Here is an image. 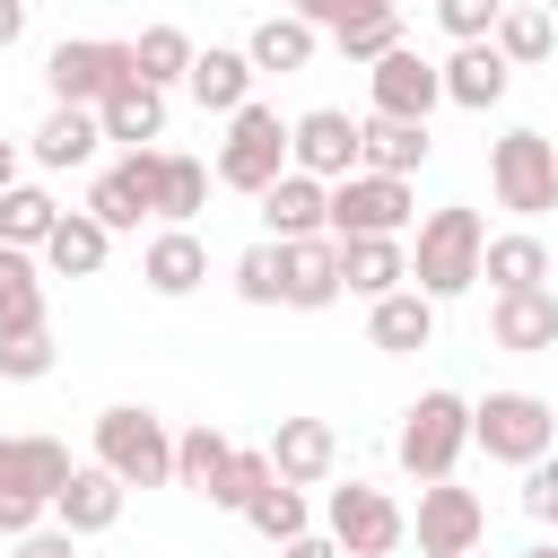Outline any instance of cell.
<instances>
[{
	"label": "cell",
	"instance_id": "cell-1",
	"mask_svg": "<svg viewBox=\"0 0 558 558\" xmlns=\"http://www.w3.org/2000/svg\"><path fill=\"white\" fill-rule=\"evenodd\" d=\"M480 253H488L480 209H471V201H445V209H427V218H418V244H410V288H427V296L445 305V296L480 288Z\"/></svg>",
	"mask_w": 558,
	"mask_h": 558
},
{
	"label": "cell",
	"instance_id": "cell-2",
	"mask_svg": "<svg viewBox=\"0 0 558 558\" xmlns=\"http://www.w3.org/2000/svg\"><path fill=\"white\" fill-rule=\"evenodd\" d=\"M70 471H78V462H70L61 436H0V541L35 532V523L52 514V497H61Z\"/></svg>",
	"mask_w": 558,
	"mask_h": 558
},
{
	"label": "cell",
	"instance_id": "cell-3",
	"mask_svg": "<svg viewBox=\"0 0 558 558\" xmlns=\"http://www.w3.org/2000/svg\"><path fill=\"white\" fill-rule=\"evenodd\" d=\"M96 462L131 488H174V427L148 401H113L96 410Z\"/></svg>",
	"mask_w": 558,
	"mask_h": 558
},
{
	"label": "cell",
	"instance_id": "cell-4",
	"mask_svg": "<svg viewBox=\"0 0 558 558\" xmlns=\"http://www.w3.org/2000/svg\"><path fill=\"white\" fill-rule=\"evenodd\" d=\"M471 445L488 453V462H541L549 445H558V410L541 401V392H523V384H497V392H480L471 401Z\"/></svg>",
	"mask_w": 558,
	"mask_h": 558
},
{
	"label": "cell",
	"instance_id": "cell-5",
	"mask_svg": "<svg viewBox=\"0 0 558 558\" xmlns=\"http://www.w3.org/2000/svg\"><path fill=\"white\" fill-rule=\"evenodd\" d=\"M462 445H471V401L462 392H418L410 410H401V436H392V462L427 488V480H453V462H462Z\"/></svg>",
	"mask_w": 558,
	"mask_h": 558
},
{
	"label": "cell",
	"instance_id": "cell-6",
	"mask_svg": "<svg viewBox=\"0 0 558 558\" xmlns=\"http://www.w3.org/2000/svg\"><path fill=\"white\" fill-rule=\"evenodd\" d=\"M209 174H218L227 192H253V201H262V192L288 174V122H279V105H235Z\"/></svg>",
	"mask_w": 558,
	"mask_h": 558
},
{
	"label": "cell",
	"instance_id": "cell-7",
	"mask_svg": "<svg viewBox=\"0 0 558 558\" xmlns=\"http://www.w3.org/2000/svg\"><path fill=\"white\" fill-rule=\"evenodd\" d=\"M122 78H140V61H131V44H113V35H61V44L44 52L52 105H105Z\"/></svg>",
	"mask_w": 558,
	"mask_h": 558
},
{
	"label": "cell",
	"instance_id": "cell-8",
	"mask_svg": "<svg viewBox=\"0 0 558 558\" xmlns=\"http://www.w3.org/2000/svg\"><path fill=\"white\" fill-rule=\"evenodd\" d=\"M488 192H497V209H514V218L558 209V140H541V131H506V140L488 148Z\"/></svg>",
	"mask_w": 558,
	"mask_h": 558
},
{
	"label": "cell",
	"instance_id": "cell-9",
	"mask_svg": "<svg viewBox=\"0 0 558 558\" xmlns=\"http://www.w3.org/2000/svg\"><path fill=\"white\" fill-rule=\"evenodd\" d=\"M323 532H331L349 558H392V549L410 541V514L392 506V488H375V480H349V488H331V506H323Z\"/></svg>",
	"mask_w": 558,
	"mask_h": 558
},
{
	"label": "cell",
	"instance_id": "cell-10",
	"mask_svg": "<svg viewBox=\"0 0 558 558\" xmlns=\"http://www.w3.org/2000/svg\"><path fill=\"white\" fill-rule=\"evenodd\" d=\"M410 218H418L410 174H375V166H357V174L331 183V235H401Z\"/></svg>",
	"mask_w": 558,
	"mask_h": 558
},
{
	"label": "cell",
	"instance_id": "cell-11",
	"mask_svg": "<svg viewBox=\"0 0 558 558\" xmlns=\"http://www.w3.org/2000/svg\"><path fill=\"white\" fill-rule=\"evenodd\" d=\"M410 532H418V558H471V549L488 541V506H480L462 480H427Z\"/></svg>",
	"mask_w": 558,
	"mask_h": 558
},
{
	"label": "cell",
	"instance_id": "cell-12",
	"mask_svg": "<svg viewBox=\"0 0 558 558\" xmlns=\"http://www.w3.org/2000/svg\"><path fill=\"white\" fill-rule=\"evenodd\" d=\"M366 105H375V113H392V122H427V113L445 105V61H427V52L392 44V52L366 70Z\"/></svg>",
	"mask_w": 558,
	"mask_h": 558
},
{
	"label": "cell",
	"instance_id": "cell-13",
	"mask_svg": "<svg viewBox=\"0 0 558 558\" xmlns=\"http://www.w3.org/2000/svg\"><path fill=\"white\" fill-rule=\"evenodd\" d=\"M288 166H305V174H323V183L357 174V122H349L340 105L296 113V122H288Z\"/></svg>",
	"mask_w": 558,
	"mask_h": 558
},
{
	"label": "cell",
	"instance_id": "cell-14",
	"mask_svg": "<svg viewBox=\"0 0 558 558\" xmlns=\"http://www.w3.org/2000/svg\"><path fill=\"white\" fill-rule=\"evenodd\" d=\"M262 227H270L279 244H296V235H331V183L305 174V166H288V174L262 192Z\"/></svg>",
	"mask_w": 558,
	"mask_h": 558
},
{
	"label": "cell",
	"instance_id": "cell-15",
	"mask_svg": "<svg viewBox=\"0 0 558 558\" xmlns=\"http://www.w3.org/2000/svg\"><path fill=\"white\" fill-rule=\"evenodd\" d=\"M122 506H131V480H113L105 462H78V471L61 480V497H52V523H70V532L87 541V532H113Z\"/></svg>",
	"mask_w": 558,
	"mask_h": 558
},
{
	"label": "cell",
	"instance_id": "cell-16",
	"mask_svg": "<svg viewBox=\"0 0 558 558\" xmlns=\"http://www.w3.org/2000/svg\"><path fill=\"white\" fill-rule=\"evenodd\" d=\"M488 349H514V357L558 349V296H549V288H506V296L488 305Z\"/></svg>",
	"mask_w": 558,
	"mask_h": 558
},
{
	"label": "cell",
	"instance_id": "cell-17",
	"mask_svg": "<svg viewBox=\"0 0 558 558\" xmlns=\"http://www.w3.org/2000/svg\"><path fill=\"white\" fill-rule=\"evenodd\" d=\"M279 262H288V296H279V305L323 314V305L349 296V288H340V235H296V244H279Z\"/></svg>",
	"mask_w": 558,
	"mask_h": 558
},
{
	"label": "cell",
	"instance_id": "cell-18",
	"mask_svg": "<svg viewBox=\"0 0 558 558\" xmlns=\"http://www.w3.org/2000/svg\"><path fill=\"white\" fill-rule=\"evenodd\" d=\"M253 52L244 44H209V52H192V70H183V87H192V105L201 113H235V105H253Z\"/></svg>",
	"mask_w": 558,
	"mask_h": 558
},
{
	"label": "cell",
	"instance_id": "cell-19",
	"mask_svg": "<svg viewBox=\"0 0 558 558\" xmlns=\"http://www.w3.org/2000/svg\"><path fill=\"white\" fill-rule=\"evenodd\" d=\"M506 87H514V61H506V52L488 44V35H480V44H453V52H445V105H462V113H488V105H497Z\"/></svg>",
	"mask_w": 558,
	"mask_h": 558
},
{
	"label": "cell",
	"instance_id": "cell-20",
	"mask_svg": "<svg viewBox=\"0 0 558 558\" xmlns=\"http://www.w3.org/2000/svg\"><path fill=\"white\" fill-rule=\"evenodd\" d=\"M140 279H148V296H192V288L209 279V244H201L192 227H157V235L140 244Z\"/></svg>",
	"mask_w": 558,
	"mask_h": 558
},
{
	"label": "cell",
	"instance_id": "cell-21",
	"mask_svg": "<svg viewBox=\"0 0 558 558\" xmlns=\"http://www.w3.org/2000/svg\"><path fill=\"white\" fill-rule=\"evenodd\" d=\"M340 288L349 296H392V288H410V244L401 235H340Z\"/></svg>",
	"mask_w": 558,
	"mask_h": 558
},
{
	"label": "cell",
	"instance_id": "cell-22",
	"mask_svg": "<svg viewBox=\"0 0 558 558\" xmlns=\"http://www.w3.org/2000/svg\"><path fill=\"white\" fill-rule=\"evenodd\" d=\"M270 462H279V480L323 488V480L340 471V436H331V418H279V427H270Z\"/></svg>",
	"mask_w": 558,
	"mask_h": 558
},
{
	"label": "cell",
	"instance_id": "cell-23",
	"mask_svg": "<svg viewBox=\"0 0 558 558\" xmlns=\"http://www.w3.org/2000/svg\"><path fill=\"white\" fill-rule=\"evenodd\" d=\"M366 340H375L384 357L427 349V340H436V296H427V288H392V296H375V305H366Z\"/></svg>",
	"mask_w": 558,
	"mask_h": 558
},
{
	"label": "cell",
	"instance_id": "cell-24",
	"mask_svg": "<svg viewBox=\"0 0 558 558\" xmlns=\"http://www.w3.org/2000/svg\"><path fill=\"white\" fill-rule=\"evenodd\" d=\"M105 253H113V227H105L96 209H61V227L44 235V270H52V279H96Z\"/></svg>",
	"mask_w": 558,
	"mask_h": 558
},
{
	"label": "cell",
	"instance_id": "cell-25",
	"mask_svg": "<svg viewBox=\"0 0 558 558\" xmlns=\"http://www.w3.org/2000/svg\"><path fill=\"white\" fill-rule=\"evenodd\" d=\"M96 122H105V140H122V148H157V140H166V87L122 78V87L96 105Z\"/></svg>",
	"mask_w": 558,
	"mask_h": 558
},
{
	"label": "cell",
	"instance_id": "cell-26",
	"mask_svg": "<svg viewBox=\"0 0 558 558\" xmlns=\"http://www.w3.org/2000/svg\"><path fill=\"white\" fill-rule=\"evenodd\" d=\"M96 140H105V122H96V105H52L44 122H35V140H26V157L35 166H87L96 157Z\"/></svg>",
	"mask_w": 558,
	"mask_h": 558
},
{
	"label": "cell",
	"instance_id": "cell-27",
	"mask_svg": "<svg viewBox=\"0 0 558 558\" xmlns=\"http://www.w3.org/2000/svg\"><path fill=\"white\" fill-rule=\"evenodd\" d=\"M26 331H44V253L0 244V340H26Z\"/></svg>",
	"mask_w": 558,
	"mask_h": 558
},
{
	"label": "cell",
	"instance_id": "cell-28",
	"mask_svg": "<svg viewBox=\"0 0 558 558\" xmlns=\"http://www.w3.org/2000/svg\"><path fill=\"white\" fill-rule=\"evenodd\" d=\"M427 122H392V113H366L357 122V166H375V174H418L427 166Z\"/></svg>",
	"mask_w": 558,
	"mask_h": 558
},
{
	"label": "cell",
	"instance_id": "cell-29",
	"mask_svg": "<svg viewBox=\"0 0 558 558\" xmlns=\"http://www.w3.org/2000/svg\"><path fill=\"white\" fill-rule=\"evenodd\" d=\"M514 70H541L549 52H558V17L541 9V0H506V17H497V35H488Z\"/></svg>",
	"mask_w": 558,
	"mask_h": 558
},
{
	"label": "cell",
	"instance_id": "cell-30",
	"mask_svg": "<svg viewBox=\"0 0 558 558\" xmlns=\"http://www.w3.org/2000/svg\"><path fill=\"white\" fill-rule=\"evenodd\" d=\"M244 52H253V70H279V78H288V70H305V61L323 52V26H305V17L288 9V17H262V26L244 35Z\"/></svg>",
	"mask_w": 558,
	"mask_h": 558
},
{
	"label": "cell",
	"instance_id": "cell-31",
	"mask_svg": "<svg viewBox=\"0 0 558 558\" xmlns=\"http://www.w3.org/2000/svg\"><path fill=\"white\" fill-rule=\"evenodd\" d=\"M480 279L506 296V288H541L549 279V244L532 235V227H514V235H488V253H480Z\"/></svg>",
	"mask_w": 558,
	"mask_h": 558
},
{
	"label": "cell",
	"instance_id": "cell-32",
	"mask_svg": "<svg viewBox=\"0 0 558 558\" xmlns=\"http://www.w3.org/2000/svg\"><path fill=\"white\" fill-rule=\"evenodd\" d=\"M227 462H235V445L201 418V427H183L174 436V488H192V497H218V480H227Z\"/></svg>",
	"mask_w": 558,
	"mask_h": 558
},
{
	"label": "cell",
	"instance_id": "cell-33",
	"mask_svg": "<svg viewBox=\"0 0 558 558\" xmlns=\"http://www.w3.org/2000/svg\"><path fill=\"white\" fill-rule=\"evenodd\" d=\"M61 227V201L44 192V183H9L0 192V244H17V253H44V235Z\"/></svg>",
	"mask_w": 558,
	"mask_h": 558
},
{
	"label": "cell",
	"instance_id": "cell-34",
	"mask_svg": "<svg viewBox=\"0 0 558 558\" xmlns=\"http://www.w3.org/2000/svg\"><path fill=\"white\" fill-rule=\"evenodd\" d=\"M401 17H410L401 0H375V9H357L349 26H331V44H340V61H357V70H375V61H384V52L401 44Z\"/></svg>",
	"mask_w": 558,
	"mask_h": 558
},
{
	"label": "cell",
	"instance_id": "cell-35",
	"mask_svg": "<svg viewBox=\"0 0 558 558\" xmlns=\"http://www.w3.org/2000/svg\"><path fill=\"white\" fill-rule=\"evenodd\" d=\"M192 35L183 26H140V44H131V61H140V78L148 87H183V70H192Z\"/></svg>",
	"mask_w": 558,
	"mask_h": 558
},
{
	"label": "cell",
	"instance_id": "cell-36",
	"mask_svg": "<svg viewBox=\"0 0 558 558\" xmlns=\"http://www.w3.org/2000/svg\"><path fill=\"white\" fill-rule=\"evenodd\" d=\"M209 209V166L201 157H183V148H166V192H157V218L166 227H192Z\"/></svg>",
	"mask_w": 558,
	"mask_h": 558
},
{
	"label": "cell",
	"instance_id": "cell-37",
	"mask_svg": "<svg viewBox=\"0 0 558 558\" xmlns=\"http://www.w3.org/2000/svg\"><path fill=\"white\" fill-rule=\"evenodd\" d=\"M244 523H253L270 549H279V541H296V532H314V514H305V488H296V480H270V488L244 506Z\"/></svg>",
	"mask_w": 558,
	"mask_h": 558
},
{
	"label": "cell",
	"instance_id": "cell-38",
	"mask_svg": "<svg viewBox=\"0 0 558 558\" xmlns=\"http://www.w3.org/2000/svg\"><path fill=\"white\" fill-rule=\"evenodd\" d=\"M235 296H244V305H279V296H288L279 235H262V244H244V253H235Z\"/></svg>",
	"mask_w": 558,
	"mask_h": 558
},
{
	"label": "cell",
	"instance_id": "cell-39",
	"mask_svg": "<svg viewBox=\"0 0 558 558\" xmlns=\"http://www.w3.org/2000/svg\"><path fill=\"white\" fill-rule=\"evenodd\" d=\"M279 480V462H270V445H235V462H227V480H218V497L209 506H227V514H244L262 488Z\"/></svg>",
	"mask_w": 558,
	"mask_h": 558
},
{
	"label": "cell",
	"instance_id": "cell-40",
	"mask_svg": "<svg viewBox=\"0 0 558 558\" xmlns=\"http://www.w3.org/2000/svg\"><path fill=\"white\" fill-rule=\"evenodd\" d=\"M87 209H96V218H105V227H113V235H131V227H140V218H148V201H140V192H131V183H122V174H113V166H105V174H96V183H87Z\"/></svg>",
	"mask_w": 558,
	"mask_h": 558
},
{
	"label": "cell",
	"instance_id": "cell-41",
	"mask_svg": "<svg viewBox=\"0 0 558 558\" xmlns=\"http://www.w3.org/2000/svg\"><path fill=\"white\" fill-rule=\"evenodd\" d=\"M436 9V26L453 35V44H480V35H497V17H506V0H427Z\"/></svg>",
	"mask_w": 558,
	"mask_h": 558
},
{
	"label": "cell",
	"instance_id": "cell-42",
	"mask_svg": "<svg viewBox=\"0 0 558 558\" xmlns=\"http://www.w3.org/2000/svg\"><path fill=\"white\" fill-rule=\"evenodd\" d=\"M44 375H52V331L0 340V384H44Z\"/></svg>",
	"mask_w": 558,
	"mask_h": 558
},
{
	"label": "cell",
	"instance_id": "cell-43",
	"mask_svg": "<svg viewBox=\"0 0 558 558\" xmlns=\"http://www.w3.org/2000/svg\"><path fill=\"white\" fill-rule=\"evenodd\" d=\"M523 514H532V523H558V462H549V453L523 462Z\"/></svg>",
	"mask_w": 558,
	"mask_h": 558
},
{
	"label": "cell",
	"instance_id": "cell-44",
	"mask_svg": "<svg viewBox=\"0 0 558 558\" xmlns=\"http://www.w3.org/2000/svg\"><path fill=\"white\" fill-rule=\"evenodd\" d=\"M17 558H78V532L70 523H35V532H17Z\"/></svg>",
	"mask_w": 558,
	"mask_h": 558
},
{
	"label": "cell",
	"instance_id": "cell-45",
	"mask_svg": "<svg viewBox=\"0 0 558 558\" xmlns=\"http://www.w3.org/2000/svg\"><path fill=\"white\" fill-rule=\"evenodd\" d=\"M288 9H296L305 26H323V35H331V26H349V17H357V9H375V0H288Z\"/></svg>",
	"mask_w": 558,
	"mask_h": 558
},
{
	"label": "cell",
	"instance_id": "cell-46",
	"mask_svg": "<svg viewBox=\"0 0 558 558\" xmlns=\"http://www.w3.org/2000/svg\"><path fill=\"white\" fill-rule=\"evenodd\" d=\"M279 558H349L331 532H296V541H279Z\"/></svg>",
	"mask_w": 558,
	"mask_h": 558
},
{
	"label": "cell",
	"instance_id": "cell-47",
	"mask_svg": "<svg viewBox=\"0 0 558 558\" xmlns=\"http://www.w3.org/2000/svg\"><path fill=\"white\" fill-rule=\"evenodd\" d=\"M17 35H26V0H0V52H9Z\"/></svg>",
	"mask_w": 558,
	"mask_h": 558
},
{
	"label": "cell",
	"instance_id": "cell-48",
	"mask_svg": "<svg viewBox=\"0 0 558 558\" xmlns=\"http://www.w3.org/2000/svg\"><path fill=\"white\" fill-rule=\"evenodd\" d=\"M17 183V140H0V192Z\"/></svg>",
	"mask_w": 558,
	"mask_h": 558
},
{
	"label": "cell",
	"instance_id": "cell-49",
	"mask_svg": "<svg viewBox=\"0 0 558 558\" xmlns=\"http://www.w3.org/2000/svg\"><path fill=\"white\" fill-rule=\"evenodd\" d=\"M523 558H558V541H541V549H523Z\"/></svg>",
	"mask_w": 558,
	"mask_h": 558
},
{
	"label": "cell",
	"instance_id": "cell-50",
	"mask_svg": "<svg viewBox=\"0 0 558 558\" xmlns=\"http://www.w3.org/2000/svg\"><path fill=\"white\" fill-rule=\"evenodd\" d=\"M541 9H549V17H558V0H541Z\"/></svg>",
	"mask_w": 558,
	"mask_h": 558
},
{
	"label": "cell",
	"instance_id": "cell-51",
	"mask_svg": "<svg viewBox=\"0 0 558 558\" xmlns=\"http://www.w3.org/2000/svg\"><path fill=\"white\" fill-rule=\"evenodd\" d=\"M401 9H418V0H401Z\"/></svg>",
	"mask_w": 558,
	"mask_h": 558
},
{
	"label": "cell",
	"instance_id": "cell-52",
	"mask_svg": "<svg viewBox=\"0 0 558 558\" xmlns=\"http://www.w3.org/2000/svg\"><path fill=\"white\" fill-rule=\"evenodd\" d=\"M471 558H480V549H471Z\"/></svg>",
	"mask_w": 558,
	"mask_h": 558
}]
</instances>
